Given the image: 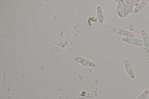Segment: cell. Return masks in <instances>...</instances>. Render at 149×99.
<instances>
[{"label": "cell", "instance_id": "1", "mask_svg": "<svg viewBox=\"0 0 149 99\" xmlns=\"http://www.w3.org/2000/svg\"><path fill=\"white\" fill-rule=\"evenodd\" d=\"M122 40L124 42L134 45L141 46L143 45V42L139 39L127 37H123Z\"/></svg>", "mask_w": 149, "mask_h": 99}, {"label": "cell", "instance_id": "2", "mask_svg": "<svg viewBox=\"0 0 149 99\" xmlns=\"http://www.w3.org/2000/svg\"><path fill=\"white\" fill-rule=\"evenodd\" d=\"M74 60L84 66L93 67L96 66V65L94 63L83 57H77L74 58Z\"/></svg>", "mask_w": 149, "mask_h": 99}, {"label": "cell", "instance_id": "3", "mask_svg": "<svg viewBox=\"0 0 149 99\" xmlns=\"http://www.w3.org/2000/svg\"><path fill=\"white\" fill-rule=\"evenodd\" d=\"M112 30L113 32L127 37L134 38V35L130 32L121 28L115 27Z\"/></svg>", "mask_w": 149, "mask_h": 99}, {"label": "cell", "instance_id": "4", "mask_svg": "<svg viewBox=\"0 0 149 99\" xmlns=\"http://www.w3.org/2000/svg\"><path fill=\"white\" fill-rule=\"evenodd\" d=\"M141 35L143 43L145 48L146 52H149V37L147 33L144 30L141 31Z\"/></svg>", "mask_w": 149, "mask_h": 99}, {"label": "cell", "instance_id": "5", "mask_svg": "<svg viewBox=\"0 0 149 99\" xmlns=\"http://www.w3.org/2000/svg\"><path fill=\"white\" fill-rule=\"evenodd\" d=\"M123 62L125 69L127 73L132 79H134L135 78V75L127 59H125L124 60Z\"/></svg>", "mask_w": 149, "mask_h": 99}, {"label": "cell", "instance_id": "6", "mask_svg": "<svg viewBox=\"0 0 149 99\" xmlns=\"http://www.w3.org/2000/svg\"><path fill=\"white\" fill-rule=\"evenodd\" d=\"M97 12L99 23H103L104 21V14L102 8L100 6H97Z\"/></svg>", "mask_w": 149, "mask_h": 99}, {"label": "cell", "instance_id": "7", "mask_svg": "<svg viewBox=\"0 0 149 99\" xmlns=\"http://www.w3.org/2000/svg\"><path fill=\"white\" fill-rule=\"evenodd\" d=\"M148 1V0H143L140 2L134 9L133 12L136 13L140 11L146 4Z\"/></svg>", "mask_w": 149, "mask_h": 99}, {"label": "cell", "instance_id": "8", "mask_svg": "<svg viewBox=\"0 0 149 99\" xmlns=\"http://www.w3.org/2000/svg\"><path fill=\"white\" fill-rule=\"evenodd\" d=\"M149 93V91L146 90L144 91L136 99H145Z\"/></svg>", "mask_w": 149, "mask_h": 99}]
</instances>
